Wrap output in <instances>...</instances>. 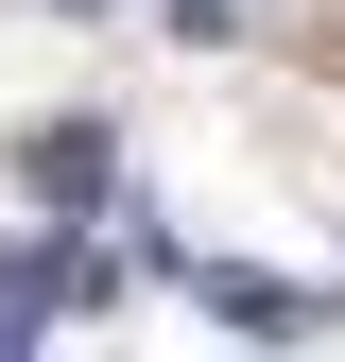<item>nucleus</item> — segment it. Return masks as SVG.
<instances>
[{
    "label": "nucleus",
    "mask_w": 345,
    "mask_h": 362,
    "mask_svg": "<svg viewBox=\"0 0 345 362\" xmlns=\"http://www.w3.org/2000/svg\"><path fill=\"white\" fill-rule=\"evenodd\" d=\"M207 310H225V328H276V345H293V328H328V293H311V276H242V259L207 276Z\"/></svg>",
    "instance_id": "f257e3e1"
},
{
    "label": "nucleus",
    "mask_w": 345,
    "mask_h": 362,
    "mask_svg": "<svg viewBox=\"0 0 345 362\" xmlns=\"http://www.w3.org/2000/svg\"><path fill=\"white\" fill-rule=\"evenodd\" d=\"M18 173H35V190H52V207H104V121H52V139H35Z\"/></svg>",
    "instance_id": "f03ea898"
},
{
    "label": "nucleus",
    "mask_w": 345,
    "mask_h": 362,
    "mask_svg": "<svg viewBox=\"0 0 345 362\" xmlns=\"http://www.w3.org/2000/svg\"><path fill=\"white\" fill-rule=\"evenodd\" d=\"M69 18H121V0H69Z\"/></svg>",
    "instance_id": "7ed1b4c3"
}]
</instances>
